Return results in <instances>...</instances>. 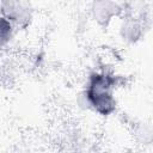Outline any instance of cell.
I'll list each match as a JSON object with an SVG mask.
<instances>
[{
  "label": "cell",
  "mask_w": 153,
  "mask_h": 153,
  "mask_svg": "<svg viewBox=\"0 0 153 153\" xmlns=\"http://www.w3.org/2000/svg\"><path fill=\"white\" fill-rule=\"evenodd\" d=\"M147 30V17L143 12L127 8L120 18L118 35L127 44H136L140 42Z\"/></svg>",
  "instance_id": "1"
},
{
  "label": "cell",
  "mask_w": 153,
  "mask_h": 153,
  "mask_svg": "<svg viewBox=\"0 0 153 153\" xmlns=\"http://www.w3.org/2000/svg\"><path fill=\"white\" fill-rule=\"evenodd\" d=\"M0 13L14 26V29L24 30L31 25L35 8L29 1L4 0L0 2Z\"/></svg>",
  "instance_id": "2"
},
{
  "label": "cell",
  "mask_w": 153,
  "mask_h": 153,
  "mask_svg": "<svg viewBox=\"0 0 153 153\" xmlns=\"http://www.w3.org/2000/svg\"><path fill=\"white\" fill-rule=\"evenodd\" d=\"M127 10V5L112 0H96L90 4V16L100 27L106 29L115 18H121Z\"/></svg>",
  "instance_id": "3"
},
{
  "label": "cell",
  "mask_w": 153,
  "mask_h": 153,
  "mask_svg": "<svg viewBox=\"0 0 153 153\" xmlns=\"http://www.w3.org/2000/svg\"><path fill=\"white\" fill-rule=\"evenodd\" d=\"M14 26L0 13V49L7 47L14 37Z\"/></svg>",
  "instance_id": "4"
}]
</instances>
